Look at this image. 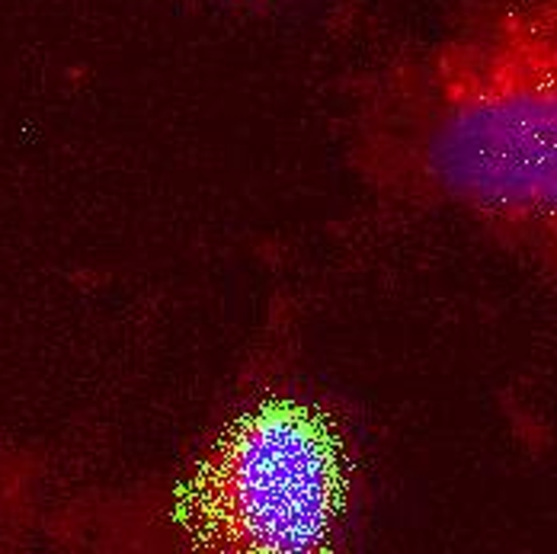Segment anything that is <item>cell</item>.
<instances>
[{"label": "cell", "instance_id": "1", "mask_svg": "<svg viewBox=\"0 0 557 554\" xmlns=\"http://www.w3.org/2000/svg\"><path fill=\"white\" fill-rule=\"evenodd\" d=\"M417 112L400 132L423 186L471 209L519 247L555 237L557 7L484 0L417 67Z\"/></svg>", "mask_w": 557, "mask_h": 554}, {"label": "cell", "instance_id": "2", "mask_svg": "<svg viewBox=\"0 0 557 554\" xmlns=\"http://www.w3.org/2000/svg\"><path fill=\"white\" fill-rule=\"evenodd\" d=\"M349 465L334 420L273 397L247 410L180 484L173 522L209 552L305 554L334 539Z\"/></svg>", "mask_w": 557, "mask_h": 554}]
</instances>
